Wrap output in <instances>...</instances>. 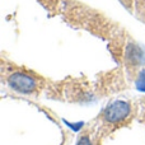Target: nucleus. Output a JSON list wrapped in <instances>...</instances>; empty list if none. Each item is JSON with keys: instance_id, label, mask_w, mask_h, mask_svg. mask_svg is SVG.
Segmentation results:
<instances>
[{"instance_id": "obj_1", "label": "nucleus", "mask_w": 145, "mask_h": 145, "mask_svg": "<svg viewBox=\"0 0 145 145\" xmlns=\"http://www.w3.org/2000/svg\"><path fill=\"white\" fill-rule=\"evenodd\" d=\"M59 18L106 42L111 56L125 70L129 80L138 79L145 63L144 48L121 23L82 0H63Z\"/></svg>"}, {"instance_id": "obj_2", "label": "nucleus", "mask_w": 145, "mask_h": 145, "mask_svg": "<svg viewBox=\"0 0 145 145\" xmlns=\"http://www.w3.org/2000/svg\"><path fill=\"white\" fill-rule=\"evenodd\" d=\"M0 76L1 83L10 92L31 98L46 97L52 83L51 78L45 76L23 64L14 63L5 57V55L1 56Z\"/></svg>"}, {"instance_id": "obj_3", "label": "nucleus", "mask_w": 145, "mask_h": 145, "mask_svg": "<svg viewBox=\"0 0 145 145\" xmlns=\"http://www.w3.org/2000/svg\"><path fill=\"white\" fill-rule=\"evenodd\" d=\"M140 103L138 99H116L108 103L92 121L94 134L98 139L111 135L120 129L129 126L139 117Z\"/></svg>"}, {"instance_id": "obj_4", "label": "nucleus", "mask_w": 145, "mask_h": 145, "mask_svg": "<svg viewBox=\"0 0 145 145\" xmlns=\"http://www.w3.org/2000/svg\"><path fill=\"white\" fill-rule=\"evenodd\" d=\"M36 1L48 13L50 17H59L63 0H36Z\"/></svg>"}, {"instance_id": "obj_5", "label": "nucleus", "mask_w": 145, "mask_h": 145, "mask_svg": "<svg viewBox=\"0 0 145 145\" xmlns=\"http://www.w3.org/2000/svg\"><path fill=\"white\" fill-rule=\"evenodd\" d=\"M129 13L145 24V0H133V5Z\"/></svg>"}, {"instance_id": "obj_6", "label": "nucleus", "mask_w": 145, "mask_h": 145, "mask_svg": "<svg viewBox=\"0 0 145 145\" xmlns=\"http://www.w3.org/2000/svg\"><path fill=\"white\" fill-rule=\"evenodd\" d=\"M118 1L121 3V5H122V7L125 8L127 12L131 9V5H133V0H118Z\"/></svg>"}]
</instances>
